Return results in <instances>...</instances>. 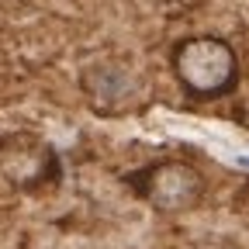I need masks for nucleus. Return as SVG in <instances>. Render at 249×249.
<instances>
[{
    "instance_id": "f257e3e1",
    "label": "nucleus",
    "mask_w": 249,
    "mask_h": 249,
    "mask_svg": "<svg viewBox=\"0 0 249 249\" xmlns=\"http://www.w3.org/2000/svg\"><path fill=\"white\" fill-rule=\"evenodd\" d=\"M170 70L180 90L194 101H218L239 87V55L232 42L218 35H191L177 42Z\"/></svg>"
},
{
    "instance_id": "7ed1b4c3",
    "label": "nucleus",
    "mask_w": 249,
    "mask_h": 249,
    "mask_svg": "<svg viewBox=\"0 0 249 249\" xmlns=\"http://www.w3.org/2000/svg\"><path fill=\"white\" fill-rule=\"evenodd\" d=\"M59 152L35 132H4L0 135V177L18 191H42L59 183Z\"/></svg>"
},
{
    "instance_id": "f03ea898",
    "label": "nucleus",
    "mask_w": 249,
    "mask_h": 249,
    "mask_svg": "<svg viewBox=\"0 0 249 249\" xmlns=\"http://www.w3.org/2000/svg\"><path fill=\"white\" fill-rule=\"evenodd\" d=\"M132 194L149 204L156 214H187L201 208L208 194L204 173L187 160H152L124 177Z\"/></svg>"
}]
</instances>
